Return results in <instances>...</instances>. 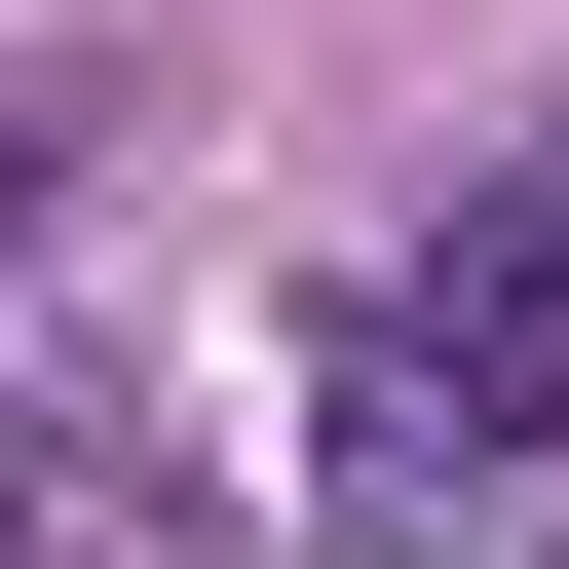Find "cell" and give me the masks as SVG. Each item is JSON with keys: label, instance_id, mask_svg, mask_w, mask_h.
<instances>
[{"label": "cell", "instance_id": "obj_1", "mask_svg": "<svg viewBox=\"0 0 569 569\" xmlns=\"http://www.w3.org/2000/svg\"><path fill=\"white\" fill-rule=\"evenodd\" d=\"M305 456H342L380 569H569V152L305 305Z\"/></svg>", "mask_w": 569, "mask_h": 569}]
</instances>
